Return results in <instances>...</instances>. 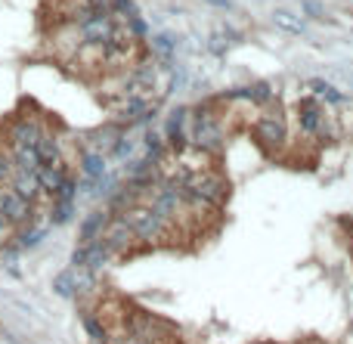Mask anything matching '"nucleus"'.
Returning a JSON list of instances; mask_svg holds the SVG:
<instances>
[{
	"label": "nucleus",
	"mask_w": 353,
	"mask_h": 344,
	"mask_svg": "<svg viewBox=\"0 0 353 344\" xmlns=\"http://www.w3.org/2000/svg\"><path fill=\"white\" fill-rule=\"evenodd\" d=\"M288 131H285V118L279 112H264L254 121V140H257L264 149H279L285 143Z\"/></svg>",
	"instance_id": "nucleus-1"
},
{
	"label": "nucleus",
	"mask_w": 353,
	"mask_h": 344,
	"mask_svg": "<svg viewBox=\"0 0 353 344\" xmlns=\"http://www.w3.org/2000/svg\"><path fill=\"white\" fill-rule=\"evenodd\" d=\"M297 127L307 137H319L325 131V115H322V106L316 103V96H303L297 103Z\"/></svg>",
	"instance_id": "nucleus-2"
},
{
	"label": "nucleus",
	"mask_w": 353,
	"mask_h": 344,
	"mask_svg": "<svg viewBox=\"0 0 353 344\" xmlns=\"http://www.w3.org/2000/svg\"><path fill=\"white\" fill-rule=\"evenodd\" d=\"M0 217L6 224H25L31 217V202L22 199L12 186H3L0 189Z\"/></svg>",
	"instance_id": "nucleus-3"
},
{
	"label": "nucleus",
	"mask_w": 353,
	"mask_h": 344,
	"mask_svg": "<svg viewBox=\"0 0 353 344\" xmlns=\"http://www.w3.org/2000/svg\"><path fill=\"white\" fill-rule=\"evenodd\" d=\"M41 133H43V127L37 118H19L10 127V146H37Z\"/></svg>",
	"instance_id": "nucleus-4"
},
{
	"label": "nucleus",
	"mask_w": 353,
	"mask_h": 344,
	"mask_svg": "<svg viewBox=\"0 0 353 344\" xmlns=\"http://www.w3.org/2000/svg\"><path fill=\"white\" fill-rule=\"evenodd\" d=\"M10 186L28 202H34L37 195H43L41 183H37V171H16V174L10 177Z\"/></svg>",
	"instance_id": "nucleus-5"
},
{
	"label": "nucleus",
	"mask_w": 353,
	"mask_h": 344,
	"mask_svg": "<svg viewBox=\"0 0 353 344\" xmlns=\"http://www.w3.org/2000/svg\"><path fill=\"white\" fill-rule=\"evenodd\" d=\"M105 226H109V214H105V211H93L90 217L81 224V245H90V242H96V239H103Z\"/></svg>",
	"instance_id": "nucleus-6"
},
{
	"label": "nucleus",
	"mask_w": 353,
	"mask_h": 344,
	"mask_svg": "<svg viewBox=\"0 0 353 344\" xmlns=\"http://www.w3.org/2000/svg\"><path fill=\"white\" fill-rule=\"evenodd\" d=\"M81 171H84L87 183L103 180V177H105V155H103V152H96V149L84 152V155H81Z\"/></svg>",
	"instance_id": "nucleus-7"
},
{
	"label": "nucleus",
	"mask_w": 353,
	"mask_h": 344,
	"mask_svg": "<svg viewBox=\"0 0 353 344\" xmlns=\"http://www.w3.org/2000/svg\"><path fill=\"white\" fill-rule=\"evenodd\" d=\"M34 149H37V155H41V164H62V158H59V143H56L53 133L43 131Z\"/></svg>",
	"instance_id": "nucleus-8"
},
{
	"label": "nucleus",
	"mask_w": 353,
	"mask_h": 344,
	"mask_svg": "<svg viewBox=\"0 0 353 344\" xmlns=\"http://www.w3.org/2000/svg\"><path fill=\"white\" fill-rule=\"evenodd\" d=\"M173 47H177V41H173V38H167V34H155V38L149 41V50H152L155 56L161 59V63H171V56H173Z\"/></svg>",
	"instance_id": "nucleus-9"
},
{
	"label": "nucleus",
	"mask_w": 353,
	"mask_h": 344,
	"mask_svg": "<svg viewBox=\"0 0 353 344\" xmlns=\"http://www.w3.org/2000/svg\"><path fill=\"white\" fill-rule=\"evenodd\" d=\"M310 94L316 96V100H328V103H344V94H341L338 87H332L328 81H310L307 84Z\"/></svg>",
	"instance_id": "nucleus-10"
},
{
	"label": "nucleus",
	"mask_w": 353,
	"mask_h": 344,
	"mask_svg": "<svg viewBox=\"0 0 353 344\" xmlns=\"http://www.w3.org/2000/svg\"><path fill=\"white\" fill-rule=\"evenodd\" d=\"M272 22H276L279 28H285V32H291V34L303 32V22L297 19L295 13H288V10H276V13H272Z\"/></svg>",
	"instance_id": "nucleus-11"
},
{
	"label": "nucleus",
	"mask_w": 353,
	"mask_h": 344,
	"mask_svg": "<svg viewBox=\"0 0 353 344\" xmlns=\"http://www.w3.org/2000/svg\"><path fill=\"white\" fill-rule=\"evenodd\" d=\"M12 174H16V164H12V155H10V152H0V183L10 180Z\"/></svg>",
	"instance_id": "nucleus-12"
},
{
	"label": "nucleus",
	"mask_w": 353,
	"mask_h": 344,
	"mask_svg": "<svg viewBox=\"0 0 353 344\" xmlns=\"http://www.w3.org/2000/svg\"><path fill=\"white\" fill-rule=\"evenodd\" d=\"M301 10H303V13H310L313 19H325V10H322L319 3H316V0H303Z\"/></svg>",
	"instance_id": "nucleus-13"
},
{
	"label": "nucleus",
	"mask_w": 353,
	"mask_h": 344,
	"mask_svg": "<svg viewBox=\"0 0 353 344\" xmlns=\"http://www.w3.org/2000/svg\"><path fill=\"white\" fill-rule=\"evenodd\" d=\"M81 7H90V10H111V0H81Z\"/></svg>",
	"instance_id": "nucleus-14"
},
{
	"label": "nucleus",
	"mask_w": 353,
	"mask_h": 344,
	"mask_svg": "<svg viewBox=\"0 0 353 344\" xmlns=\"http://www.w3.org/2000/svg\"><path fill=\"white\" fill-rule=\"evenodd\" d=\"M211 7H220V10H229V0H208Z\"/></svg>",
	"instance_id": "nucleus-15"
},
{
	"label": "nucleus",
	"mask_w": 353,
	"mask_h": 344,
	"mask_svg": "<svg viewBox=\"0 0 353 344\" xmlns=\"http://www.w3.org/2000/svg\"><path fill=\"white\" fill-rule=\"evenodd\" d=\"M3 230H6V220L0 217V239H3Z\"/></svg>",
	"instance_id": "nucleus-16"
}]
</instances>
